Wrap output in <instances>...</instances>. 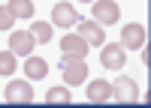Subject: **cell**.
<instances>
[{"instance_id": "1", "label": "cell", "mask_w": 151, "mask_h": 108, "mask_svg": "<svg viewBox=\"0 0 151 108\" xmlns=\"http://www.w3.org/2000/svg\"><path fill=\"white\" fill-rule=\"evenodd\" d=\"M60 72H64V81L73 84V87L88 78V66H85L82 57H67V54H64V60H60Z\"/></svg>"}, {"instance_id": "2", "label": "cell", "mask_w": 151, "mask_h": 108, "mask_svg": "<svg viewBox=\"0 0 151 108\" xmlns=\"http://www.w3.org/2000/svg\"><path fill=\"white\" fill-rule=\"evenodd\" d=\"M121 9L115 0H94V21L97 24H118Z\"/></svg>"}, {"instance_id": "3", "label": "cell", "mask_w": 151, "mask_h": 108, "mask_svg": "<svg viewBox=\"0 0 151 108\" xmlns=\"http://www.w3.org/2000/svg\"><path fill=\"white\" fill-rule=\"evenodd\" d=\"M100 60H103L106 69H121L127 63V51H124L121 42H112V45H106L103 51H100Z\"/></svg>"}, {"instance_id": "4", "label": "cell", "mask_w": 151, "mask_h": 108, "mask_svg": "<svg viewBox=\"0 0 151 108\" xmlns=\"http://www.w3.org/2000/svg\"><path fill=\"white\" fill-rule=\"evenodd\" d=\"M30 99H33V90H30L27 81H9L6 84V102H12V105H27Z\"/></svg>"}, {"instance_id": "5", "label": "cell", "mask_w": 151, "mask_h": 108, "mask_svg": "<svg viewBox=\"0 0 151 108\" xmlns=\"http://www.w3.org/2000/svg\"><path fill=\"white\" fill-rule=\"evenodd\" d=\"M112 93H115V99L124 102V105H130V102L139 99V87H136L133 78H118L115 84H112Z\"/></svg>"}, {"instance_id": "6", "label": "cell", "mask_w": 151, "mask_h": 108, "mask_svg": "<svg viewBox=\"0 0 151 108\" xmlns=\"http://www.w3.org/2000/svg\"><path fill=\"white\" fill-rule=\"evenodd\" d=\"M79 36L88 45H103L106 42V30H103V24H97V21H79Z\"/></svg>"}, {"instance_id": "7", "label": "cell", "mask_w": 151, "mask_h": 108, "mask_svg": "<svg viewBox=\"0 0 151 108\" xmlns=\"http://www.w3.org/2000/svg\"><path fill=\"white\" fill-rule=\"evenodd\" d=\"M52 21L60 24V27H73V24H79L82 18H79V12L73 9V3H55V9H52Z\"/></svg>"}, {"instance_id": "8", "label": "cell", "mask_w": 151, "mask_h": 108, "mask_svg": "<svg viewBox=\"0 0 151 108\" xmlns=\"http://www.w3.org/2000/svg\"><path fill=\"white\" fill-rule=\"evenodd\" d=\"M121 45L124 48H142L145 45V27L142 24H127L121 30Z\"/></svg>"}, {"instance_id": "9", "label": "cell", "mask_w": 151, "mask_h": 108, "mask_svg": "<svg viewBox=\"0 0 151 108\" xmlns=\"http://www.w3.org/2000/svg\"><path fill=\"white\" fill-rule=\"evenodd\" d=\"M60 48H64L67 57H85L88 54V42L82 36H76V33H67L64 39H60Z\"/></svg>"}, {"instance_id": "10", "label": "cell", "mask_w": 151, "mask_h": 108, "mask_svg": "<svg viewBox=\"0 0 151 108\" xmlns=\"http://www.w3.org/2000/svg\"><path fill=\"white\" fill-rule=\"evenodd\" d=\"M33 42H36L33 36H30V33H21V30L9 36V48H12V54H21V57H27V54L33 51Z\"/></svg>"}, {"instance_id": "11", "label": "cell", "mask_w": 151, "mask_h": 108, "mask_svg": "<svg viewBox=\"0 0 151 108\" xmlns=\"http://www.w3.org/2000/svg\"><path fill=\"white\" fill-rule=\"evenodd\" d=\"M88 99L91 102H106V99H112V84L109 81H94V84H88Z\"/></svg>"}, {"instance_id": "12", "label": "cell", "mask_w": 151, "mask_h": 108, "mask_svg": "<svg viewBox=\"0 0 151 108\" xmlns=\"http://www.w3.org/2000/svg\"><path fill=\"white\" fill-rule=\"evenodd\" d=\"M24 72H27V78H42L48 72V63L42 57H27L24 60Z\"/></svg>"}, {"instance_id": "13", "label": "cell", "mask_w": 151, "mask_h": 108, "mask_svg": "<svg viewBox=\"0 0 151 108\" xmlns=\"http://www.w3.org/2000/svg\"><path fill=\"white\" fill-rule=\"evenodd\" d=\"M9 12L15 18H30L33 15V3L30 0H9Z\"/></svg>"}, {"instance_id": "14", "label": "cell", "mask_w": 151, "mask_h": 108, "mask_svg": "<svg viewBox=\"0 0 151 108\" xmlns=\"http://www.w3.org/2000/svg\"><path fill=\"white\" fill-rule=\"evenodd\" d=\"M30 36L36 42H48V39H52V24H48V21H36L30 27Z\"/></svg>"}, {"instance_id": "15", "label": "cell", "mask_w": 151, "mask_h": 108, "mask_svg": "<svg viewBox=\"0 0 151 108\" xmlns=\"http://www.w3.org/2000/svg\"><path fill=\"white\" fill-rule=\"evenodd\" d=\"M45 102H48V105H67V102H70L67 87H52V90L45 93Z\"/></svg>"}, {"instance_id": "16", "label": "cell", "mask_w": 151, "mask_h": 108, "mask_svg": "<svg viewBox=\"0 0 151 108\" xmlns=\"http://www.w3.org/2000/svg\"><path fill=\"white\" fill-rule=\"evenodd\" d=\"M9 72H15V54L0 51V75H9Z\"/></svg>"}, {"instance_id": "17", "label": "cell", "mask_w": 151, "mask_h": 108, "mask_svg": "<svg viewBox=\"0 0 151 108\" xmlns=\"http://www.w3.org/2000/svg\"><path fill=\"white\" fill-rule=\"evenodd\" d=\"M12 21H15V15L9 12V6H0V30H9Z\"/></svg>"}, {"instance_id": "18", "label": "cell", "mask_w": 151, "mask_h": 108, "mask_svg": "<svg viewBox=\"0 0 151 108\" xmlns=\"http://www.w3.org/2000/svg\"><path fill=\"white\" fill-rule=\"evenodd\" d=\"M85 3H94V0H85Z\"/></svg>"}]
</instances>
